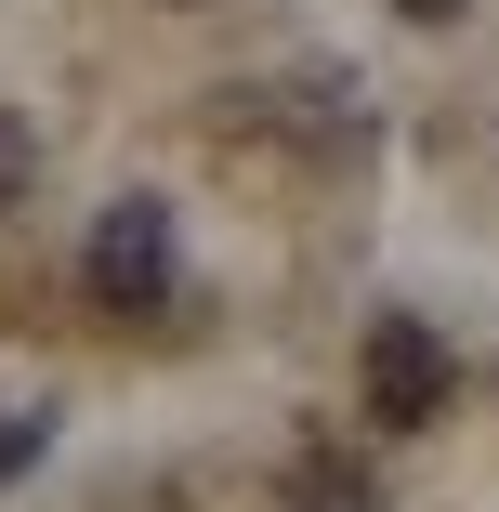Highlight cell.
Segmentation results:
<instances>
[{"instance_id": "8992f818", "label": "cell", "mask_w": 499, "mask_h": 512, "mask_svg": "<svg viewBox=\"0 0 499 512\" xmlns=\"http://www.w3.org/2000/svg\"><path fill=\"white\" fill-rule=\"evenodd\" d=\"M394 14H408V27H460L473 0H394Z\"/></svg>"}, {"instance_id": "3957f363", "label": "cell", "mask_w": 499, "mask_h": 512, "mask_svg": "<svg viewBox=\"0 0 499 512\" xmlns=\"http://www.w3.org/2000/svg\"><path fill=\"white\" fill-rule=\"evenodd\" d=\"M289 512H381V486H368V460L303 447V460H289Z\"/></svg>"}, {"instance_id": "52a82bcc", "label": "cell", "mask_w": 499, "mask_h": 512, "mask_svg": "<svg viewBox=\"0 0 499 512\" xmlns=\"http://www.w3.org/2000/svg\"><path fill=\"white\" fill-rule=\"evenodd\" d=\"M171 14H184V0H171Z\"/></svg>"}, {"instance_id": "6da1fadb", "label": "cell", "mask_w": 499, "mask_h": 512, "mask_svg": "<svg viewBox=\"0 0 499 512\" xmlns=\"http://www.w3.org/2000/svg\"><path fill=\"white\" fill-rule=\"evenodd\" d=\"M79 289L106 302V316H158L184 289V237H171V197H106L79 237Z\"/></svg>"}, {"instance_id": "5b68a950", "label": "cell", "mask_w": 499, "mask_h": 512, "mask_svg": "<svg viewBox=\"0 0 499 512\" xmlns=\"http://www.w3.org/2000/svg\"><path fill=\"white\" fill-rule=\"evenodd\" d=\"M40 447H53V407H0V486H14Z\"/></svg>"}, {"instance_id": "277c9868", "label": "cell", "mask_w": 499, "mask_h": 512, "mask_svg": "<svg viewBox=\"0 0 499 512\" xmlns=\"http://www.w3.org/2000/svg\"><path fill=\"white\" fill-rule=\"evenodd\" d=\"M27 184H40V132H27L14 106H0V224L27 211Z\"/></svg>"}, {"instance_id": "7a4b0ae2", "label": "cell", "mask_w": 499, "mask_h": 512, "mask_svg": "<svg viewBox=\"0 0 499 512\" xmlns=\"http://www.w3.org/2000/svg\"><path fill=\"white\" fill-rule=\"evenodd\" d=\"M355 394H368V421H381V434H434V421H447V394H460L447 329H434V316H368Z\"/></svg>"}]
</instances>
